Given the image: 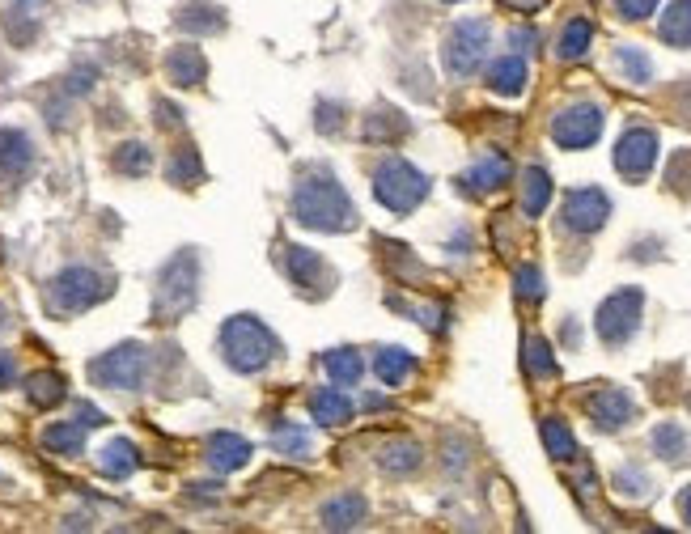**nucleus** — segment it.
Segmentation results:
<instances>
[{
	"label": "nucleus",
	"instance_id": "72a5a7b5",
	"mask_svg": "<svg viewBox=\"0 0 691 534\" xmlns=\"http://www.w3.org/2000/svg\"><path fill=\"white\" fill-rule=\"evenodd\" d=\"M272 445L280 454H293V458H306L310 454V433L306 429H297V424H285V429H276Z\"/></svg>",
	"mask_w": 691,
	"mask_h": 534
},
{
	"label": "nucleus",
	"instance_id": "2eb2a0df",
	"mask_svg": "<svg viewBox=\"0 0 691 534\" xmlns=\"http://www.w3.org/2000/svg\"><path fill=\"white\" fill-rule=\"evenodd\" d=\"M208 462L212 471H238L251 462V441L238 433H212L208 437Z\"/></svg>",
	"mask_w": 691,
	"mask_h": 534
},
{
	"label": "nucleus",
	"instance_id": "49530a36",
	"mask_svg": "<svg viewBox=\"0 0 691 534\" xmlns=\"http://www.w3.org/2000/svg\"><path fill=\"white\" fill-rule=\"evenodd\" d=\"M679 509H683V522L691 526V488H687V492L679 496Z\"/></svg>",
	"mask_w": 691,
	"mask_h": 534
},
{
	"label": "nucleus",
	"instance_id": "cd10ccee",
	"mask_svg": "<svg viewBox=\"0 0 691 534\" xmlns=\"http://www.w3.org/2000/svg\"><path fill=\"white\" fill-rule=\"evenodd\" d=\"M590 39H594V26L586 22V17H577V22H569L560 30V60H581L590 51Z\"/></svg>",
	"mask_w": 691,
	"mask_h": 534
},
{
	"label": "nucleus",
	"instance_id": "a18cd8bd",
	"mask_svg": "<svg viewBox=\"0 0 691 534\" xmlns=\"http://www.w3.org/2000/svg\"><path fill=\"white\" fill-rule=\"evenodd\" d=\"M43 0H13V13H26V17H39Z\"/></svg>",
	"mask_w": 691,
	"mask_h": 534
},
{
	"label": "nucleus",
	"instance_id": "e433bc0d",
	"mask_svg": "<svg viewBox=\"0 0 691 534\" xmlns=\"http://www.w3.org/2000/svg\"><path fill=\"white\" fill-rule=\"evenodd\" d=\"M513 280H518V297L522 301H543V272H539V267H518V276H513Z\"/></svg>",
	"mask_w": 691,
	"mask_h": 534
},
{
	"label": "nucleus",
	"instance_id": "bb28decb",
	"mask_svg": "<svg viewBox=\"0 0 691 534\" xmlns=\"http://www.w3.org/2000/svg\"><path fill=\"white\" fill-rule=\"evenodd\" d=\"M543 445H547V454H552L556 462L577 458V437L569 433V424L556 420V416H547V420H543Z\"/></svg>",
	"mask_w": 691,
	"mask_h": 534
},
{
	"label": "nucleus",
	"instance_id": "9d476101",
	"mask_svg": "<svg viewBox=\"0 0 691 534\" xmlns=\"http://www.w3.org/2000/svg\"><path fill=\"white\" fill-rule=\"evenodd\" d=\"M560 217H564V229H573V234H598L611 217V200L598 187H581L564 195Z\"/></svg>",
	"mask_w": 691,
	"mask_h": 534
},
{
	"label": "nucleus",
	"instance_id": "20e7f679",
	"mask_svg": "<svg viewBox=\"0 0 691 534\" xmlns=\"http://www.w3.org/2000/svg\"><path fill=\"white\" fill-rule=\"evenodd\" d=\"M111 293V280H106L102 272H94V267H64V272L51 280V306H56L60 314H77V310H90L98 306V301Z\"/></svg>",
	"mask_w": 691,
	"mask_h": 534
},
{
	"label": "nucleus",
	"instance_id": "f704fd0d",
	"mask_svg": "<svg viewBox=\"0 0 691 534\" xmlns=\"http://www.w3.org/2000/svg\"><path fill=\"white\" fill-rule=\"evenodd\" d=\"M149 162H153V153L145 149V145H119V153H115V170H123V174H145L149 170Z\"/></svg>",
	"mask_w": 691,
	"mask_h": 534
},
{
	"label": "nucleus",
	"instance_id": "ea45409f",
	"mask_svg": "<svg viewBox=\"0 0 691 534\" xmlns=\"http://www.w3.org/2000/svg\"><path fill=\"white\" fill-rule=\"evenodd\" d=\"M77 424H81V429H94V424H102V412H98V407H90V403H77Z\"/></svg>",
	"mask_w": 691,
	"mask_h": 534
},
{
	"label": "nucleus",
	"instance_id": "f8f14e48",
	"mask_svg": "<svg viewBox=\"0 0 691 534\" xmlns=\"http://www.w3.org/2000/svg\"><path fill=\"white\" fill-rule=\"evenodd\" d=\"M285 272L306 297H323L331 289V267L323 263V255H314L310 246H289L285 255Z\"/></svg>",
	"mask_w": 691,
	"mask_h": 534
},
{
	"label": "nucleus",
	"instance_id": "423d86ee",
	"mask_svg": "<svg viewBox=\"0 0 691 534\" xmlns=\"http://www.w3.org/2000/svg\"><path fill=\"white\" fill-rule=\"evenodd\" d=\"M145 369H149V356L140 344H119L111 348L98 361H90V378L98 386H111V390H136L145 382Z\"/></svg>",
	"mask_w": 691,
	"mask_h": 534
},
{
	"label": "nucleus",
	"instance_id": "79ce46f5",
	"mask_svg": "<svg viewBox=\"0 0 691 534\" xmlns=\"http://www.w3.org/2000/svg\"><path fill=\"white\" fill-rule=\"evenodd\" d=\"M318 128H323V132H335V128H340V106H331V111L323 106V115H318Z\"/></svg>",
	"mask_w": 691,
	"mask_h": 534
},
{
	"label": "nucleus",
	"instance_id": "b1692460",
	"mask_svg": "<svg viewBox=\"0 0 691 534\" xmlns=\"http://www.w3.org/2000/svg\"><path fill=\"white\" fill-rule=\"evenodd\" d=\"M509 174H513V166L505 162V157L492 153V157H484V162L463 178V187H467V191H496V187L509 183Z\"/></svg>",
	"mask_w": 691,
	"mask_h": 534
},
{
	"label": "nucleus",
	"instance_id": "4c0bfd02",
	"mask_svg": "<svg viewBox=\"0 0 691 534\" xmlns=\"http://www.w3.org/2000/svg\"><path fill=\"white\" fill-rule=\"evenodd\" d=\"M191 178H200V157L191 153V149H183L170 162V183H191Z\"/></svg>",
	"mask_w": 691,
	"mask_h": 534
},
{
	"label": "nucleus",
	"instance_id": "9b49d317",
	"mask_svg": "<svg viewBox=\"0 0 691 534\" xmlns=\"http://www.w3.org/2000/svg\"><path fill=\"white\" fill-rule=\"evenodd\" d=\"M658 162V136L649 128H628L615 145V170L624 178H645Z\"/></svg>",
	"mask_w": 691,
	"mask_h": 534
},
{
	"label": "nucleus",
	"instance_id": "f03ea898",
	"mask_svg": "<svg viewBox=\"0 0 691 534\" xmlns=\"http://www.w3.org/2000/svg\"><path fill=\"white\" fill-rule=\"evenodd\" d=\"M280 352L276 335L259 323V318L251 314H238L229 318V323L221 327V356L229 361V369L238 373H259L272 365V356Z\"/></svg>",
	"mask_w": 691,
	"mask_h": 534
},
{
	"label": "nucleus",
	"instance_id": "0eeeda50",
	"mask_svg": "<svg viewBox=\"0 0 691 534\" xmlns=\"http://www.w3.org/2000/svg\"><path fill=\"white\" fill-rule=\"evenodd\" d=\"M196 272H200V267H196V255H191V251L174 255L166 263L162 280H157V314L174 318V314H183L191 301H196Z\"/></svg>",
	"mask_w": 691,
	"mask_h": 534
},
{
	"label": "nucleus",
	"instance_id": "c03bdc74",
	"mask_svg": "<svg viewBox=\"0 0 691 534\" xmlns=\"http://www.w3.org/2000/svg\"><path fill=\"white\" fill-rule=\"evenodd\" d=\"M505 5H509L513 13H535V9L547 5V0H505Z\"/></svg>",
	"mask_w": 691,
	"mask_h": 534
},
{
	"label": "nucleus",
	"instance_id": "dca6fc26",
	"mask_svg": "<svg viewBox=\"0 0 691 534\" xmlns=\"http://www.w3.org/2000/svg\"><path fill=\"white\" fill-rule=\"evenodd\" d=\"M310 416L323 424V429H335V424H348L352 420V399L344 395V390H318V395H310Z\"/></svg>",
	"mask_w": 691,
	"mask_h": 534
},
{
	"label": "nucleus",
	"instance_id": "1a4fd4ad",
	"mask_svg": "<svg viewBox=\"0 0 691 534\" xmlns=\"http://www.w3.org/2000/svg\"><path fill=\"white\" fill-rule=\"evenodd\" d=\"M602 132V106L594 102H573L552 119V140L560 149H590Z\"/></svg>",
	"mask_w": 691,
	"mask_h": 534
},
{
	"label": "nucleus",
	"instance_id": "39448f33",
	"mask_svg": "<svg viewBox=\"0 0 691 534\" xmlns=\"http://www.w3.org/2000/svg\"><path fill=\"white\" fill-rule=\"evenodd\" d=\"M645 293L641 289H619L598 306V340L602 344H628L636 327H641Z\"/></svg>",
	"mask_w": 691,
	"mask_h": 534
},
{
	"label": "nucleus",
	"instance_id": "ddd939ff",
	"mask_svg": "<svg viewBox=\"0 0 691 534\" xmlns=\"http://www.w3.org/2000/svg\"><path fill=\"white\" fill-rule=\"evenodd\" d=\"M586 412H590V420L598 424L602 433H619V429H624V424L636 416V403H632L628 390H619V386H602V390H594V395H590Z\"/></svg>",
	"mask_w": 691,
	"mask_h": 534
},
{
	"label": "nucleus",
	"instance_id": "5701e85b",
	"mask_svg": "<svg viewBox=\"0 0 691 534\" xmlns=\"http://www.w3.org/2000/svg\"><path fill=\"white\" fill-rule=\"evenodd\" d=\"M166 68H170V81H179V85H200L204 73H208V64H204V56L196 47H174Z\"/></svg>",
	"mask_w": 691,
	"mask_h": 534
},
{
	"label": "nucleus",
	"instance_id": "473e14b6",
	"mask_svg": "<svg viewBox=\"0 0 691 534\" xmlns=\"http://www.w3.org/2000/svg\"><path fill=\"white\" fill-rule=\"evenodd\" d=\"M615 64H619V73H624L632 85H645L653 77V64L645 60V51H636V47H619L615 51Z\"/></svg>",
	"mask_w": 691,
	"mask_h": 534
},
{
	"label": "nucleus",
	"instance_id": "f257e3e1",
	"mask_svg": "<svg viewBox=\"0 0 691 534\" xmlns=\"http://www.w3.org/2000/svg\"><path fill=\"white\" fill-rule=\"evenodd\" d=\"M293 217L310 229H323V234H344V229L357 225L348 191L335 183V174L323 166L301 170L297 187H293Z\"/></svg>",
	"mask_w": 691,
	"mask_h": 534
},
{
	"label": "nucleus",
	"instance_id": "a19ab883",
	"mask_svg": "<svg viewBox=\"0 0 691 534\" xmlns=\"http://www.w3.org/2000/svg\"><path fill=\"white\" fill-rule=\"evenodd\" d=\"M13 378H17V365H13V356H9V352H0V390H5V386H13Z\"/></svg>",
	"mask_w": 691,
	"mask_h": 534
},
{
	"label": "nucleus",
	"instance_id": "37998d69",
	"mask_svg": "<svg viewBox=\"0 0 691 534\" xmlns=\"http://www.w3.org/2000/svg\"><path fill=\"white\" fill-rule=\"evenodd\" d=\"M509 43H518V51H526V43H530V47L539 43V34H535V30H513V34H509Z\"/></svg>",
	"mask_w": 691,
	"mask_h": 534
},
{
	"label": "nucleus",
	"instance_id": "c85d7f7f",
	"mask_svg": "<svg viewBox=\"0 0 691 534\" xmlns=\"http://www.w3.org/2000/svg\"><path fill=\"white\" fill-rule=\"evenodd\" d=\"M43 445L51 454H64V458H73L81 454V445H85V433H81V424H51V429L43 433Z\"/></svg>",
	"mask_w": 691,
	"mask_h": 534
},
{
	"label": "nucleus",
	"instance_id": "4be33fe9",
	"mask_svg": "<svg viewBox=\"0 0 691 534\" xmlns=\"http://www.w3.org/2000/svg\"><path fill=\"white\" fill-rule=\"evenodd\" d=\"M658 34L670 47H691V0H670V9L662 13Z\"/></svg>",
	"mask_w": 691,
	"mask_h": 534
},
{
	"label": "nucleus",
	"instance_id": "412c9836",
	"mask_svg": "<svg viewBox=\"0 0 691 534\" xmlns=\"http://www.w3.org/2000/svg\"><path fill=\"white\" fill-rule=\"evenodd\" d=\"M323 369H327V378H331L335 386H352V382H361L365 361H361L357 348H335V352L323 356Z\"/></svg>",
	"mask_w": 691,
	"mask_h": 534
},
{
	"label": "nucleus",
	"instance_id": "7c9ffc66",
	"mask_svg": "<svg viewBox=\"0 0 691 534\" xmlns=\"http://www.w3.org/2000/svg\"><path fill=\"white\" fill-rule=\"evenodd\" d=\"M26 395L34 407H56L64 399V378L60 373H34V378L26 382Z\"/></svg>",
	"mask_w": 691,
	"mask_h": 534
},
{
	"label": "nucleus",
	"instance_id": "393cba45",
	"mask_svg": "<svg viewBox=\"0 0 691 534\" xmlns=\"http://www.w3.org/2000/svg\"><path fill=\"white\" fill-rule=\"evenodd\" d=\"M653 454L666 458V462H687L691 437L679 429V424H658V429H653Z\"/></svg>",
	"mask_w": 691,
	"mask_h": 534
},
{
	"label": "nucleus",
	"instance_id": "c9c22d12",
	"mask_svg": "<svg viewBox=\"0 0 691 534\" xmlns=\"http://www.w3.org/2000/svg\"><path fill=\"white\" fill-rule=\"evenodd\" d=\"M615 488L624 492V496H636V501H645V496L653 492V484H649V475L641 471V467H624L615 475Z\"/></svg>",
	"mask_w": 691,
	"mask_h": 534
},
{
	"label": "nucleus",
	"instance_id": "c756f323",
	"mask_svg": "<svg viewBox=\"0 0 691 534\" xmlns=\"http://www.w3.org/2000/svg\"><path fill=\"white\" fill-rule=\"evenodd\" d=\"M420 445L416 441H391L386 445V454H382V467L391 471V475H412L420 467Z\"/></svg>",
	"mask_w": 691,
	"mask_h": 534
},
{
	"label": "nucleus",
	"instance_id": "de8ad7c7",
	"mask_svg": "<svg viewBox=\"0 0 691 534\" xmlns=\"http://www.w3.org/2000/svg\"><path fill=\"white\" fill-rule=\"evenodd\" d=\"M446 5H454V0H446Z\"/></svg>",
	"mask_w": 691,
	"mask_h": 534
},
{
	"label": "nucleus",
	"instance_id": "6ab92c4d",
	"mask_svg": "<svg viewBox=\"0 0 691 534\" xmlns=\"http://www.w3.org/2000/svg\"><path fill=\"white\" fill-rule=\"evenodd\" d=\"M98 467H102V475L106 479H128L136 467H140V454H136V445L132 441H111L106 450L98 454Z\"/></svg>",
	"mask_w": 691,
	"mask_h": 534
},
{
	"label": "nucleus",
	"instance_id": "a878e982",
	"mask_svg": "<svg viewBox=\"0 0 691 534\" xmlns=\"http://www.w3.org/2000/svg\"><path fill=\"white\" fill-rule=\"evenodd\" d=\"M412 369H416V356H412V352H403V348L378 352V378H382L386 386H403L407 378H412Z\"/></svg>",
	"mask_w": 691,
	"mask_h": 534
},
{
	"label": "nucleus",
	"instance_id": "6e6552de",
	"mask_svg": "<svg viewBox=\"0 0 691 534\" xmlns=\"http://www.w3.org/2000/svg\"><path fill=\"white\" fill-rule=\"evenodd\" d=\"M488 22H458L446 39V73L450 77H471L488 56Z\"/></svg>",
	"mask_w": 691,
	"mask_h": 534
},
{
	"label": "nucleus",
	"instance_id": "2f4dec72",
	"mask_svg": "<svg viewBox=\"0 0 691 534\" xmlns=\"http://www.w3.org/2000/svg\"><path fill=\"white\" fill-rule=\"evenodd\" d=\"M526 373H530V378H552V373H556V356H552V348H547V340H539V335H530V340H526Z\"/></svg>",
	"mask_w": 691,
	"mask_h": 534
},
{
	"label": "nucleus",
	"instance_id": "4468645a",
	"mask_svg": "<svg viewBox=\"0 0 691 534\" xmlns=\"http://www.w3.org/2000/svg\"><path fill=\"white\" fill-rule=\"evenodd\" d=\"M34 166V145L26 132L0 128V178H22Z\"/></svg>",
	"mask_w": 691,
	"mask_h": 534
},
{
	"label": "nucleus",
	"instance_id": "f3484780",
	"mask_svg": "<svg viewBox=\"0 0 691 534\" xmlns=\"http://www.w3.org/2000/svg\"><path fill=\"white\" fill-rule=\"evenodd\" d=\"M365 518V496L361 492H344V496H331L323 505V526L327 530H352L361 526Z\"/></svg>",
	"mask_w": 691,
	"mask_h": 534
},
{
	"label": "nucleus",
	"instance_id": "7ed1b4c3",
	"mask_svg": "<svg viewBox=\"0 0 691 534\" xmlns=\"http://www.w3.org/2000/svg\"><path fill=\"white\" fill-rule=\"evenodd\" d=\"M374 195L391 212H412L424 204V195H429V178H424L412 162H403V157H391V162H382L374 174Z\"/></svg>",
	"mask_w": 691,
	"mask_h": 534
},
{
	"label": "nucleus",
	"instance_id": "a211bd4d",
	"mask_svg": "<svg viewBox=\"0 0 691 534\" xmlns=\"http://www.w3.org/2000/svg\"><path fill=\"white\" fill-rule=\"evenodd\" d=\"M488 85H492V94L518 98L522 85H526V60L522 56H501V60L488 68Z\"/></svg>",
	"mask_w": 691,
	"mask_h": 534
},
{
	"label": "nucleus",
	"instance_id": "aec40b11",
	"mask_svg": "<svg viewBox=\"0 0 691 534\" xmlns=\"http://www.w3.org/2000/svg\"><path fill=\"white\" fill-rule=\"evenodd\" d=\"M547 200H552V174H547L543 166H530L522 174V212L526 217H539V212L547 208Z\"/></svg>",
	"mask_w": 691,
	"mask_h": 534
},
{
	"label": "nucleus",
	"instance_id": "58836bf2",
	"mask_svg": "<svg viewBox=\"0 0 691 534\" xmlns=\"http://www.w3.org/2000/svg\"><path fill=\"white\" fill-rule=\"evenodd\" d=\"M653 9H658V0H619V13H624L628 22H641V17H649Z\"/></svg>",
	"mask_w": 691,
	"mask_h": 534
}]
</instances>
